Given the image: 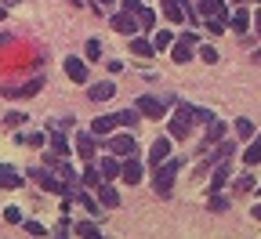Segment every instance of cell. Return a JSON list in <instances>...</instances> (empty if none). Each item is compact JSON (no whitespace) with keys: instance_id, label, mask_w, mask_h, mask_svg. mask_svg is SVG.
<instances>
[{"instance_id":"cell-1","label":"cell","mask_w":261,"mask_h":239,"mask_svg":"<svg viewBox=\"0 0 261 239\" xmlns=\"http://www.w3.org/2000/svg\"><path fill=\"white\" fill-rule=\"evenodd\" d=\"M178 170H181V160H163V163H156V174H152V189L160 192V196H171V189H174V178H178Z\"/></svg>"},{"instance_id":"cell-2","label":"cell","mask_w":261,"mask_h":239,"mask_svg":"<svg viewBox=\"0 0 261 239\" xmlns=\"http://www.w3.org/2000/svg\"><path fill=\"white\" fill-rule=\"evenodd\" d=\"M29 178L37 181L40 189H47V192H58V196H69V181H65V178H55L51 170H47V163H44V167H40V163H33V167H29Z\"/></svg>"},{"instance_id":"cell-3","label":"cell","mask_w":261,"mask_h":239,"mask_svg":"<svg viewBox=\"0 0 261 239\" xmlns=\"http://www.w3.org/2000/svg\"><path fill=\"white\" fill-rule=\"evenodd\" d=\"M192 105H181L178 113H174V120H171V127H167V134H171V138L174 142H185L189 138V127H192Z\"/></svg>"},{"instance_id":"cell-4","label":"cell","mask_w":261,"mask_h":239,"mask_svg":"<svg viewBox=\"0 0 261 239\" xmlns=\"http://www.w3.org/2000/svg\"><path fill=\"white\" fill-rule=\"evenodd\" d=\"M192 47H200V40H196L192 33H185V37H178V40H174V47H171V58H174L178 65H185V62L192 58Z\"/></svg>"},{"instance_id":"cell-5","label":"cell","mask_w":261,"mask_h":239,"mask_svg":"<svg viewBox=\"0 0 261 239\" xmlns=\"http://www.w3.org/2000/svg\"><path fill=\"white\" fill-rule=\"evenodd\" d=\"M109 25H113L116 33H123V37H135V33L142 29V25H138V18L130 15V11H123V8H120V11H116V15L109 18Z\"/></svg>"},{"instance_id":"cell-6","label":"cell","mask_w":261,"mask_h":239,"mask_svg":"<svg viewBox=\"0 0 261 239\" xmlns=\"http://www.w3.org/2000/svg\"><path fill=\"white\" fill-rule=\"evenodd\" d=\"M135 105H138V109H142V116H149V120H160L163 113H167V105H163L160 98H152V94H142Z\"/></svg>"},{"instance_id":"cell-7","label":"cell","mask_w":261,"mask_h":239,"mask_svg":"<svg viewBox=\"0 0 261 239\" xmlns=\"http://www.w3.org/2000/svg\"><path fill=\"white\" fill-rule=\"evenodd\" d=\"M109 152H116V156H135V134H113V138H109Z\"/></svg>"},{"instance_id":"cell-8","label":"cell","mask_w":261,"mask_h":239,"mask_svg":"<svg viewBox=\"0 0 261 239\" xmlns=\"http://www.w3.org/2000/svg\"><path fill=\"white\" fill-rule=\"evenodd\" d=\"M62 65H65V76H69L73 84H87V65H84V58H73V55H69Z\"/></svg>"},{"instance_id":"cell-9","label":"cell","mask_w":261,"mask_h":239,"mask_svg":"<svg viewBox=\"0 0 261 239\" xmlns=\"http://www.w3.org/2000/svg\"><path fill=\"white\" fill-rule=\"evenodd\" d=\"M200 15H207V18H228V11H225V0H200Z\"/></svg>"},{"instance_id":"cell-10","label":"cell","mask_w":261,"mask_h":239,"mask_svg":"<svg viewBox=\"0 0 261 239\" xmlns=\"http://www.w3.org/2000/svg\"><path fill=\"white\" fill-rule=\"evenodd\" d=\"M116 127H123V123H120V113H116V116H98V120L91 123V130L98 134V138H102V134H113Z\"/></svg>"},{"instance_id":"cell-11","label":"cell","mask_w":261,"mask_h":239,"mask_svg":"<svg viewBox=\"0 0 261 239\" xmlns=\"http://www.w3.org/2000/svg\"><path fill=\"white\" fill-rule=\"evenodd\" d=\"M76 152H80L84 163L94 160V130H91V134H76Z\"/></svg>"},{"instance_id":"cell-12","label":"cell","mask_w":261,"mask_h":239,"mask_svg":"<svg viewBox=\"0 0 261 239\" xmlns=\"http://www.w3.org/2000/svg\"><path fill=\"white\" fill-rule=\"evenodd\" d=\"M120 178H123L127 185H138V181H142V163H138L135 156H130V160L123 163V170H120Z\"/></svg>"},{"instance_id":"cell-13","label":"cell","mask_w":261,"mask_h":239,"mask_svg":"<svg viewBox=\"0 0 261 239\" xmlns=\"http://www.w3.org/2000/svg\"><path fill=\"white\" fill-rule=\"evenodd\" d=\"M167 156H171V138H156V142H152V149H149V160H152V167H156V163H163Z\"/></svg>"},{"instance_id":"cell-14","label":"cell","mask_w":261,"mask_h":239,"mask_svg":"<svg viewBox=\"0 0 261 239\" xmlns=\"http://www.w3.org/2000/svg\"><path fill=\"white\" fill-rule=\"evenodd\" d=\"M113 94H116V87H113L109 80H102V84H94V87L87 91V98H91V101H109Z\"/></svg>"},{"instance_id":"cell-15","label":"cell","mask_w":261,"mask_h":239,"mask_svg":"<svg viewBox=\"0 0 261 239\" xmlns=\"http://www.w3.org/2000/svg\"><path fill=\"white\" fill-rule=\"evenodd\" d=\"M0 189H22V174H18V170H11L8 163L0 167Z\"/></svg>"},{"instance_id":"cell-16","label":"cell","mask_w":261,"mask_h":239,"mask_svg":"<svg viewBox=\"0 0 261 239\" xmlns=\"http://www.w3.org/2000/svg\"><path fill=\"white\" fill-rule=\"evenodd\" d=\"M47 142H51V152H55V156H65V152H69V138H65L62 130H51Z\"/></svg>"},{"instance_id":"cell-17","label":"cell","mask_w":261,"mask_h":239,"mask_svg":"<svg viewBox=\"0 0 261 239\" xmlns=\"http://www.w3.org/2000/svg\"><path fill=\"white\" fill-rule=\"evenodd\" d=\"M243 163H247V167L261 163V134H254V138H250V145H247V152H243Z\"/></svg>"},{"instance_id":"cell-18","label":"cell","mask_w":261,"mask_h":239,"mask_svg":"<svg viewBox=\"0 0 261 239\" xmlns=\"http://www.w3.org/2000/svg\"><path fill=\"white\" fill-rule=\"evenodd\" d=\"M130 51H135L138 58H149V55L156 51V44H152V40H145V37H130Z\"/></svg>"},{"instance_id":"cell-19","label":"cell","mask_w":261,"mask_h":239,"mask_svg":"<svg viewBox=\"0 0 261 239\" xmlns=\"http://www.w3.org/2000/svg\"><path fill=\"white\" fill-rule=\"evenodd\" d=\"M228 174H232V167H228V163H218V167H214V174H211V189L218 192V189L228 181Z\"/></svg>"},{"instance_id":"cell-20","label":"cell","mask_w":261,"mask_h":239,"mask_svg":"<svg viewBox=\"0 0 261 239\" xmlns=\"http://www.w3.org/2000/svg\"><path fill=\"white\" fill-rule=\"evenodd\" d=\"M98 167H102V174H106V178H116L120 170H123V163L116 160V152H109V156H106L102 163H98Z\"/></svg>"},{"instance_id":"cell-21","label":"cell","mask_w":261,"mask_h":239,"mask_svg":"<svg viewBox=\"0 0 261 239\" xmlns=\"http://www.w3.org/2000/svg\"><path fill=\"white\" fill-rule=\"evenodd\" d=\"M44 87V76H33L29 84H22V87H15V91H8V94H18V98H29V94H37Z\"/></svg>"},{"instance_id":"cell-22","label":"cell","mask_w":261,"mask_h":239,"mask_svg":"<svg viewBox=\"0 0 261 239\" xmlns=\"http://www.w3.org/2000/svg\"><path fill=\"white\" fill-rule=\"evenodd\" d=\"M225 134H228V127H225L221 120H211V123H207V145H214V142H221V138H225Z\"/></svg>"},{"instance_id":"cell-23","label":"cell","mask_w":261,"mask_h":239,"mask_svg":"<svg viewBox=\"0 0 261 239\" xmlns=\"http://www.w3.org/2000/svg\"><path fill=\"white\" fill-rule=\"evenodd\" d=\"M250 22H254V15H247V8H240L232 18H228V25H232L236 33H247V25H250Z\"/></svg>"},{"instance_id":"cell-24","label":"cell","mask_w":261,"mask_h":239,"mask_svg":"<svg viewBox=\"0 0 261 239\" xmlns=\"http://www.w3.org/2000/svg\"><path fill=\"white\" fill-rule=\"evenodd\" d=\"M98 196H102L106 207H120V192H116L113 185H98Z\"/></svg>"},{"instance_id":"cell-25","label":"cell","mask_w":261,"mask_h":239,"mask_svg":"<svg viewBox=\"0 0 261 239\" xmlns=\"http://www.w3.org/2000/svg\"><path fill=\"white\" fill-rule=\"evenodd\" d=\"M102 178H106V174H102V167H94V163H91V167H87V174H84V185H94V189H98V185H102Z\"/></svg>"},{"instance_id":"cell-26","label":"cell","mask_w":261,"mask_h":239,"mask_svg":"<svg viewBox=\"0 0 261 239\" xmlns=\"http://www.w3.org/2000/svg\"><path fill=\"white\" fill-rule=\"evenodd\" d=\"M84 55H87V62H98V58H102V40H87Z\"/></svg>"},{"instance_id":"cell-27","label":"cell","mask_w":261,"mask_h":239,"mask_svg":"<svg viewBox=\"0 0 261 239\" xmlns=\"http://www.w3.org/2000/svg\"><path fill=\"white\" fill-rule=\"evenodd\" d=\"M76 199H80V203H84V210H87V214H91V218H98V210H102V207H98V199H94V196H87V192H80V196H76Z\"/></svg>"},{"instance_id":"cell-28","label":"cell","mask_w":261,"mask_h":239,"mask_svg":"<svg viewBox=\"0 0 261 239\" xmlns=\"http://www.w3.org/2000/svg\"><path fill=\"white\" fill-rule=\"evenodd\" d=\"M152 44H156V47H171V44H174V33H171V29H156Z\"/></svg>"},{"instance_id":"cell-29","label":"cell","mask_w":261,"mask_h":239,"mask_svg":"<svg viewBox=\"0 0 261 239\" xmlns=\"http://www.w3.org/2000/svg\"><path fill=\"white\" fill-rule=\"evenodd\" d=\"M138 120H142V109H123V113H120V123H123V127H135Z\"/></svg>"},{"instance_id":"cell-30","label":"cell","mask_w":261,"mask_h":239,"mask_svg":"<svg viewBox=\"0 0 261 239\" xmlns=\"http://www.w3.org/2000/svg\"><path fill=\"white\" fill-rule=\"evenodd\" d=\"M135 18H138V25H142V29H152V25H156V15H152L149 8H142V11H138Z\"/></svg>"},{"instance_id":"cell-31","label":"cell","mask_w":261,"mask_h":239,"mask_svg":"<svg viewBox=\"0 0 261 239\" xmlns=\"http://www.w3.org/2000/svg\"><path fill=\"white\" fill-rule=\"evenodd\" d=\"M76 235H87V239H94V235H98V225H94V221H80V225H76Z\"/></svg>"},{"instance_id":"cell-32","label":"cell","mask_w":261,"mask_h":239,"mask_svg":"<svg viewBox=\"0 0 261 239\" xmlns=\"http://www.w3.org/2000/svg\"><path fill=\"white\" fill-rule=\"evenodd\" d=\"M236 130L243 134V138H254V123H250L247 116H240V120H236Z\"/></svg>"},{"instance_id":"cell-33","label":"cell","mask_w":261,"mask_h":239,"mask_svg":"<svg viewBox=\"0 0 261 239\" xmlns=\"http://www.w3.org/2000/svg\"><path fill=\"white\" fill-rule=\"evenodd\" d=\"M257 181H254V174H243V178H236V192H250Z\"/></svg>"},{"instance_id":"cell-34","label":"cell","mask_w":261,"mask_h":239,"mask_svg":"<svg viewBox=\"0 0 261 239\" xmlns=\"http://www.w3.org/2000/svg\"><path fill=\"white\" fill-rule=\"evenodd\" d=\"M120 8H123V11H130V15H138L145 4H142V0H120Z\"/></svg>"},{"instance_id":"cell-35","label":"cell","mask_w":261,"mask_h":239,"mask_svg":"<svg viewBox=\"0 0 261 239\" xmlns=\"http://www.w3.org/2000/svg\"><path fill=\"white\" fill-rule=\"evenodd\" d=\"M192 116L200 120V123H211V120H214V113H211V109H196V105H192Z\"/></svg>"},{"instance_id":"cell-36","label":"cell","mask_w":261,"mask_h":239,"mask_svg":"<svg viewBox=\"0 0 261 239\" xmlns=\"http://www.w3.org/2000/svg\"><path fill=\"white\" fill-rule=\"evenodd\" d=\"M200 58L214 65V62H218V47H200Z\"/></svg>"},{"instance_id":"cell-37","label":"cell","mask_w":261,"mask_h":239,"mask_svg":"<svg viewBox=\"0 0 261 239\" xmlns=\"http://www.w3.org/2000/svg\"><path fill=\"white\" fill-rule=\"evenodd\" d=\"M22 225H25L29 235H44V225H40V221H22Z\"/></svg>"},{"instance_id":"cell-38","label":"cell","mask_w":261,"mask_h":239,"mask_svg":"<svg viewBox=\"0 0 261 239\" xmlns=\"http://www.w3.org/2000/svg\"><path fill=\"white\" fill-rule=\"evenodd\" d=\"M225 25H228V22H225V18H207V29H211V33H221V29H225Z\"/></svg>"},{"instance_id":"cell-39","label":"cell","mask_w":261,"mask_h":239,"mask_svg":"<svg viewBox=\"0 0 261 239\" xmlns=\"http://www.w3.org/2000/svg\"><path fill=\"white\" fill-rule=\"evenodd\" d=\"M4 221H11V225H18V221H22V214H18L15 207H8V210H4Z\"/></svg>"},{"instance_id":"cell-40","label":"cell","mask_w":261,"mask_h":239,"mask_svg":"<svg viewBox=\"0 0 261 239\" xmlns=\"http://www.w3.org/2000/svg\"><path fill=\"white\" fill-rule=\"evenodd\" d=\"M225 207H228V203H225L221 196H214V199H211V210H225Z\"/></svg>"},{"instance_id":"cell-41","label":"cell","mask_w":261,"mask_h":239,"mask_svg":"<svg viewBox=\"0 0 261 239\" xmlns=\"http://www.w3.org/2000/svg\"><path fill=\"white\" fill-rule=\"evenodd\" d=\"M98 8H116V0H94Z\"/></svg>"},{"instance_id":"cell-42","label":"cell","mask_w":261,"mask_h":239,"mask_svg":"<svg viewBox=\"0 0 261 239\" xmlns=\"http://www.w3.org/2000/svg\"><path fill=\"white\" fill-rule=\"evenodd\" d=\"M254 29H257V37H261V11H254Z\"/></svg>"},{"instance_id":"cell-43","label":"cell","mask_w":261,"mask_h":239,"mask_svg":"<svg viewBox=\"0 0 261 239\" xmlns=\"http://www.w3.org/2000/svg\"><path fill=\"white\" fill-rule=\"evenodd\" d=\"M250 214H254V221H261V203H254V210H250Z\"/></svg>"},{"instance_id":"cell-44","label":"cell","mask_w":261,"mask_h":239,"mask_svg":"<svg viewBox=\"0 0 261 239\" xmlns=\"http://www.w3.org/2000/svg\"><path fill=\"white\" fill-rule=\"evenodd\" d=\"M0 4H4V8H8V4H18V0H0Z\"/></svg>"},{"instance_id":"cell-45","label":"cell","mask_w":261,"mask_h":239,"mask_svg":"<svg viewBox=\"0 0 261 239\" xmlns=\"http://www.w3.org/2000/svg\"><path fill=\"white\" fill-rule=\"evenodd\" d=\"M0 22H4V4H0Z\"/></svg>"},{"instance_id":"cell-46","label":"cell","mask_w":261,"mask_h":239,"mask_svg":"<svg viewBox=\"0 0 261 239\" xmlns=\"http://www.w3.org/2000/svg\"><path fill=\"white\" fill-rule=\"evenodd\" d=\"M4 40H8V37H0V44H4Z\"/></svg>"},{"instance_id":"cell-47","label":"cell","mask_w":261,"mask_h":239,"mask_svg":"<svg viewBox=\"0 0 261 239\" xmlns=\"http://www.w3.org/2000/svg\"><path fill=\"white\" fill-rule=\"evenodd\" d=\"M0 167H4V163H0Z\"/></svg>"}]
</instances>
